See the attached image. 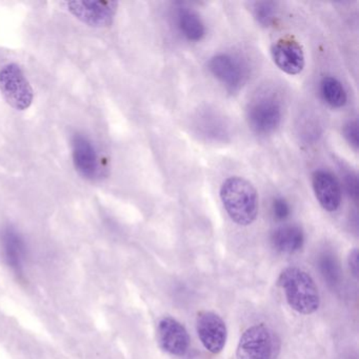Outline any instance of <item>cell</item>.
<instances>
[{"instance_id": "cell-18", "label": "cell", "mask_w": 359, "mask_h": 359, "mask_svg": "<svg viewBox=\"0 0 359 359\" xmlns=\"http://www.w3.org/2000/svg\"><path fill=\"white\" fill-rule=\"evenodd\" d=\"M344 136L346 142L354 150H358L359 147V129L358 121H350L344 127Z\"/></svg>"}, {"instance_id": "cell-19", "label": "cell", "mask_w": 359, "mask_h": 359, "mask_svg": "<svg viewBox=\"0 0 359 359\" xmlns=\"http://www.w3.org/2000/svg\"><path fill=\"white\" fill-rule=\"evenodd\" d=\"M272 213L277 220L287 219L291 213L289 203L283 197H277L272 203Z\"/></svg>"}, {"instance_id": "cell-10", "label": "cell", "mask_w": 359, "mask_h": 359, "mask_svg": "<svg viewBox=\"0 0 359 359\" xmlns=\"http://www.w3.org/2000/svg\"><path fill=\"white\" fill-rule=\"evenodd\" d=\"M273 62L287 75H297L304 70V53L302 46L292 39H283L271 49Z\"/></svg>"}, {"instance_id": "cell-16", "label": "cell", "mask_w": 359, "mask_h": 359, "mask_svg": "<svg viewBox=\"0 0 359 359\" xmlns=\"http://www.w3.org/2000/svg\"><path fill=\"white\" fill-rule=\"evenodd\" d=\"M320 91L323 100L332 108H342L346 104L348 96L346 90L341 83L334 77L327 76L321 81Z\"/></svg>"}, {"instance_id": "cell-6", "label": "cell", "mask_w": 359, "mask_h": 359, "mask_svg": "<svg viewBox=\"0 0 359 359\" xmlns=\"http://www.w3.org/2000/svg\"><path fill=\"white\" fill-rule=\"evenodd\" d=\"M247 118L250 128L256 134L270 135L280 126L283 109L276 98L260 96L250 102Z\"/></svg>"}, {"instance_id": "cell-2", "label": "cell", "mask_w": 359, "mask_h": 359, "mask_svg": "<svg viewBox=\"0 0 359 359\" xmlns=\"http://www.w3.org/2000/svg\"><path fill=\"white\" fill-rule=\"evenodd\" d=\"M278 285L292 310L302 315L316 312L320 306L318 287L309 273L297 266H287L278 277Z\"/></svg>"}, {"instance_id": "cell-4", "label": "cell", "mask_w": 359, "mask_h": 359, "mask_svg": "<svg viewBox=\"0 0 359 359\" xmlns=\"http://www.w3.org/2000/svg\"><path fill=\"white\" fill-rule=\"evenodd\" d=\"M71 153L75 169L86 180L97 182L106 176L104 159L94 142L85 134L76 133L72 136Z\"/></svg>"}, {"instance_id": "cell-9", "label": "cell", "mask_w": 359, "mask_h": 359, "mask_svg": "<svg viewBox=\"0 0 359 359\" xmlns=\"http://www.w3.org/2000/svg\"><path fill=\"white\" fill-rule=\"evenodd\" d=\"M157 341L168 354L184 356L190 346V336L186 327L177 319L165 316L157 325Z\"/></svg>"}, {"instance_id": "cell-3", "label": "cell", "mask_w": 359, "mask_h": 359, "mask_svg": "<svg viewBox=\"0 0 359 359\" xmlns=\"http://www.w3.org/2000/svg\"><path fill=\"white\" fill-rule=\"evenodd\" d=\"M278 348V340L270 327L264 323L254 325L241 335L236 359H274Z\"/></svg>"}, {"instance_id": "cell-1", "label": "cell", "mask_w": 359, "mask_h": 359, "mask_svg": "<svg viewBox=\"0 0 359 359\" xmlns=\"http://www.w3.org/2000/svg\"><path fill=\"white\" fill-rule=\"evenodd\" d=\"M219 194L224 210L235 224L247 226L255 222L258 194L251 182L239 176H232L224 180Z\"/></svg>"}, {"instance_id": "cell-11", "label": "cell", "mask_w": 359, "mask_h": 359, "mask_svg": "<svg viewBox=\"0 0 359 359\" xmlns=\"http://www.w3.org/2000/svg\"><path fill=\"white\" fill-rule=\"evenodd\" d=\"M312 187L319 205L327 212H335L341 205V188L337 178L325 170L315 171Z\"/></svg>"}, {"instance_id": "cell-8", "label": "cell", "mask_w": 359, "mask_h": 359, "mask_svg": "<svg viewBox=\"0 0 359 359\" xmlns=\"http://www.w3.org/2000/svg\"><path fill=\"white\" fill-rule=\"evenodd\" d=\"M196 331L203 346L212 354H219L226 344L228 330L224 319L212 311L197 314Z\"/></svg>"}, {"instance_id": "cell-14", "label": "cell", "mask_w": 359, "mask_h": 359, "mask_svg": "<svg viewBox=\"0 0 359 359\" xmlns=\"http://www.w3.org/2000/svg\"><path fill=\"white\" fill-rule=\"evenodd\" d=\"M271 243L281 253H295L304 243V233L299 226L287 224L279 226L271 235Z\"/></svg>"}, {"instance_id": "cell-13", "label": "cell", "mask_w": 359, "mask_h": 359, "mask_svg": "<svg viewBox=\"0 0 359 359\" xmlns=\"http://www.w3.org/2000/svg\"><path fill=\"white\" fill-rule=\"evenodd\" d=\"M71 10L77 18L88 24L107 26L112 22L116 12V3L102 1H77L70 4Z\"/></svg>"}, {"instance_id": "cell-7", "label": "cell", "mask_w": 359, "mask_h": 359, "mask_svg": "<svg viewBox=\"0 0 359 359\" xmlns=\"http://www.w3.org/2000/svg\"><path fill=\"white\" fill-rule=\"evenodd\" d=\"M210 72L230 92L238 91L248 79V69L241 58L231 54H217L210 60Z\"/></svg>"}, {"instance_id": "cell-5", "label": "cell", "mask_w": 359, "mask_h": 359, "mask_svg": "<svg viewBox=\"0 0 359 359\" xmlns=\"http://www.w3.org/2000/svg\"><path fill=\"white\" fill-rule=\"evenodd\" d=\"M0 91L16 110H26L32 104V88L18 65H7L0 70Z\"/></svg>"}, {"instance_id": "cell-17", "label": "cell", "mask_w": 359, "mask_h": 359, "mask_svg": "<svg viewBox=\"0 0 359 359\" xmlns=\"http://www.w3.org/2000/svg\"><path fill=\"white\" fill-rule=\"evenodd\" d=\"M254 18L258 24L264 27H271L275 24L277 18V8L272 1H258L254 4Z\"/></svg>"}, {"instance_id": "cell-20", "label": "cell", "mask_w": 359, "mask_h": 359, "mask_svg": "<svg viewBox=\"0 0 359 359\" xmlns=\"http://www.w3.org/2000/svg\"><path fill=\"white\" fill-rule=\"evenodd\" d=\"M342 178H344V189H346L348 196L357 201V199H358V180H357V176L352 172H346L342 175Z\"/></svg>"}, {"instance_id": "cell-12", "label": "cell", "mask_w": 359, "mask_h": 359, "mask_svg": "<svg viewBox=\"0 0 359 359\" xmlns=\"http://www.w3.org/2000/svg\"><path fill=\"white\" fill-rule=\"evenodd\" d=\"M0 245L8 266L16 274H24L27 245L22 235L13 226H6L0 233Z\"/></svg>"}, {"instance_id": "cell-15", "label": "cell", "mask_w": 359, "mask_h": 359, "mask_svg": "<svg viewBox=\"0 0 359 359\" xmlns=\"http://www.w3.org/2000/svg\"><path fill=\"white\" fill-rule=\"evenodd\" d=\"M176 24L180 32L190 41H199L205 34V27L201 16L190 8L182 7L176 10Z\"/></svg>"}, {"instance_id": "cell-21", "label": "cell", "mask_w": 359, "mask_h": 359, "mask_svg": "<svg viewBox=\"0 0 359 359\" xmlns=\"http://www.w3.org/2000/svg\"><path fill=\"white\" fill-rule=\"evenodd\" d=\"M348 268L353 276L358 278L359 276V253L358 250L354 249L350 252L348 258Z\"/></svg>"}]
</instances>
